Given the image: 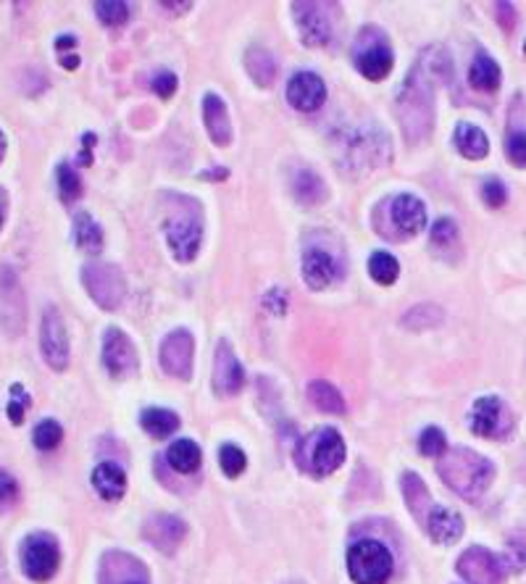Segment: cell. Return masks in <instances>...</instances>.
Returning <instances> with one entry per match:
<instances>
[{"mask_svg":"<svg viewBox=\"0 0 526 584\" xmlns=\"http://www.w3.org/2000/svg\"><path fill=\"white\" fill-rule=\"evenodd\" d=\"M435 79L419 67L405 76L397 92V119L408 143H421L435 127Z\"/></svg>","mask_w":526,"mask_h":584,"instance_id":"obj_1","label":"cell"},{"mask_svg":"<svg viewBox=\"0 0 526 584\" xmlns=\"http://www.w3.org/2000/svg\"><path fill=\"white\" fill-rule=\"evenodd\" d=\"M437 471L452 493L466 501H476L495 477V466L468 447H448L437 463Z\"/></svg>","mask_w":526,"mask_h":584,"instance_id":"obj_2","label":"cell"},{"mask_svg":"<svg viewBox=\"0 0 526 584\" xmlns=\"http://www.w3.org/2000/svg\"><path fill=\"white\" fill-rule=\"evenodd\" d=\"M298 466L302 471L313 474V477H326L332 471H337L345 461V442L340 438L337 430L332 427H321L313 435L301 439L298 445Z\"/></svg>","mask_w":526,"mask_h":584,"instance_id":"obj_3","label":"cell"},{"mask_svg":"<svg viewBox=\"0 0 526 584\" xmlns=\"http://www.w3.org/2000/svg\"><path fill=\"white\" fill-rule=\"evenodd\" d=\"M374 221L379 234L405 240V237H416L427 226V209L416 195H397L381 203Z\"/></svg>","mask_w":526,"mask_h":584,"instance_id":"obj_4","label":"cell"},{"mask_svg":"<svg viewBox=\"0 0 526 584\" xmlns=\"http://www.w3.org/2000/svg\"><path fill=\"white\" fill-rule=\"evenodd\" d=\"M348 572L356 584H384L392 577V553L376 540H361L348 550Z\"/></svg>","mask_w":526,"mask_h":584,"instance_id":"obj_5","label":"cell"},{"mask_svg":"<svg viewBox=\"0 0 526 584\" xmlns=\"http://www.w3.org/2000/svg\"><path fill=\"white\" fill-rule=\"evenodd\" d=\"M82 282L90 292V297L103 308V311H116L127 295V282L119 266L114 264H87L82 272Z\"/></svg>","mask_w":526,"mask_h":584,"instance_id":"obj_6","label":"cell"},{"mask_svg":"<svg viewBox=\"0 0 526 584\" xmlns=\"http://www.w3.org/2000/svg\"><path fill=\"white\" fill-rule=\"evenodd\" d=\"M169 248L174 253L177 261H192L200 250V240H203V224L198 217V209H182L179 214L169 217L163 224Z\"/></svg>","mask_w":526,"mask_h":584,"instance_id":"obj_7","label":"cell"},{"mask_svg":"<svg viewBox=\"0 0 526 584\" xmlns=\"http://www.w3.org/2000/svg\"><path fill=\"white\" fill-rule=\"evenodd\" d=\"M59 545L51 534H29L21 545V569L35 582H48L59 572Z\"/></svg>","mask_w":526,"mask_h":584,"instance_id":"obj_8","label":"cell"},{"mask_svg":"<svg viewBox=\"0 0 526 584\" xmlns=\"http://www.w3.org/2000/svg\"><path fill=\"white\" fill-rule=\"evenodd\" d=\"M353 59H356V67L358 72L364 74L366 79H384L387 74L392 72V51L384 40V35L376 29V27H369L361 32L356 48H353Z\"/></svg>","mask_w":526,"mask_h":584,"instance_id":"obj_9","label":"cell"},{"mask_svg":"<svg viewBox=\"0 0 526 584\" xmlns=\"http://www.w3.org/2000/svg\"><path fill=\"white\" fill-rule=\"evenodd\" d=\"M295 21L301 29V37L305 45H326L334 32V16L329 11H337L334 3H295Z\"/></svg>","mask_w":526,"mask_h":584,"instance_id":"obj_10","label":"cell"},{"mask_svg":"<svg viewBox=\"0 0 526 584\" xmlns=\"http://www.w3.org/2000/svg\"><path fill=\"white\" fill-rule=\"evenodd\" d=\"M40 348H43V359L53 371H64L72 359V348H69V332L67 324L59 313V308H48L43 316V329H40Z\"/></svg>","mask_w":526,"mask_h":584,"instance_id":"obj_11","label":"cell"},{"mask_svg":"<svg viewBox=\"0 0 526 584\" xmlns=\"http://www.w3.org/2000/svg\"><path fill=\"white\" fill-rule=\"evenodd\" d=\"M458 574L468 584H503L506 564L487 548L474 545L458 558Z\"/></svg>","mask_w":526,"mask_h":584,"instance_id":"obj_12","label":"cell"},{"mask_svg":"<svg viewBox=\"0 0 526 584\" xmlns=\"http://www.w3.org/2000/svg\"><path fill=\"white\" fill-rule=\"evenodd\" d=\"M468 424H471V432L479 438H506L514 427V419L500 398L487 395L474 403Z\"/></svg>","mask_w":526,"mask_h":584,"instance_id":"obj_13","label":"cell"},{"mask_svg":"<svg viewBox=\"0 0 526 584\" xmlns=\"http://www.w3.org/2000/svg\"><path fill=\"white\" fill-rule=\"evenodd\" d=\"M103 364L108 368V374L116 376V379H124V376L135 374L137 366H140L135 343L119 327H111L103 335Z\"/></svg>","mask_w":526,"mask_h":584,"instance_id":"obj_14","label":"cell"},{"mask_svg":"<svg viewBox=\"0 0 526 584\" xmlns=\"http://www.w3.org/2000/svg\"><path fill=\"white\" fill-rule=\"evenodd\" d=\"M98 582L100 584H151V574L143 566L140 558L122 553V550H111L103 556L100 561V572H98Z\"/></svg>","mask_w":526,"mask_h":584,"instance_id":"obj_15","label":"cell"},{"mask_svg":"<svg viewBox=\"0 0 526 584\" xmlns=\"http://www.w3.org/2000/svg\"><path fill=\"white\" fill-rule=\"evenodd\" d=\"M192 353H195L192 335L187 329H174L161 343V366H163L166 374H171L177 379H190Z\"/></svg>","mask_w":526,"mask_h":584,"instance_id":"obj_16","label":"cell"},{"mask_svg":"<svg viewBox=\"0 0 526 584\" xmlns=\"http://www.w3.org/2000/svg\"><path fill=\"white\" fill-rule=\"evenodd\" d=\"M245 384V368L237 361L232 345L222 340L216 345V359H214V390L216 395H237Z\"/></svg>","mask_w":526,"mask_h":584,"instance_id":"obj_17","label":"cell"},{"mask_svg":"<svg viewBox=\"0 0 526 584\" xmlns=\"http://www.w3.org/2000/svg\"><path fill=\"white\" fill-rule=\"evenodd\" d=\"M287 100L298 111H316L326 100V84L318 74L298 72L287 84Z\"/></svg>","mask_w":526,"mask_h":584,"instance_id":"obj_18","label":"cell"},{"mask_svg":"<svg viewBox=\"0 0 526 584\" xmlns=\"http://www.w3.org/2000/svg\"><path fill=\"white\" fill-rule=\"evenodd\" d=\"M184 532H187L184 521L177 516H166V513L151 516L143 526L145 540L163 553H174L179 548V542L184 540Z\"/></svg>","mask_w":526,"mask_h":584,"instance_id":"obj_19","label":"cell"},{"mask_svg":"<svg viewBox=\"0 0 526 584\" xmlns=\"http://www.w3.org/2000/svg\"><path fill=\"white\" fill-rule=\"evenodd\" d=\"M337 274H340V266L326 250L310 248L302 253V280L308 282V288L324 290L337 280Z\"/></svg>","mask_w":526,"mask_h":584,"instance_id":"obj_20","label":"cell"},{"mask_svg":"<svg viewBox=\"0 0 526 584\" xmlns=\"http://www.w3.org/2000/svg\"><path fill=\"white\" fill-rule=\"evenodd\" d=\"M203 119H206V130L211 135V140L219 147H226L232 143V124H229V111H226V103L208 92L203 98Z\"/></svg>","mask_w":526,"mask_h":584,"instance_id":"obj_21","label":"cell"},{"mask_svg":"<svg viewBox=\"0 0 526 584\" xmlns=\"http://www.w3.org/2000/svg\"><path fill=\"white\" fill-rule=\"evenodd\" d=\"M424 529H427V534L435 542L451 545V542H455L463 534V518H460V513L452 511V509L435 506L432 513H429V518H427V524H424Z\"/></svg>","mask_w":526,"mask_h":584,"instance_id":"obj_22","label":"cell"},{"mask_svg":"<svg viewBox=\"0 0 526 584\" xmlns=\"http://www.w3.org/2000/svg\"><path fill=\"white\" fill-rule=\"evenodd\" d=\"M403 493H405L408 511L413 513L416 521L424 526L427 518H429V513H432V509H435L437 503H432V495H429L427 485L421 482V477L413 474V471H405V474H403Z\"/></svg>","mask_w":526,"mask_h":584,"instance_id":"obj_23","label":"cell"},{"mask_svg":"<svg viewBox=\"0 0 526 584\" xmlns=\"http://www.w3.org/2000/svg\"><path fill=\"white\" fill-rule=\"evenodd\" d=\"M92 487L98 490L103 501H119L127 490V474L122 466L106 461L92 471Z\"/></svg>","mask_w":526,"mask_h":584,"instance_id":"obj_24","label":"cell"},{"mask_svg":"<svg viewBox=\"0 0 526 584\" xmlns=\"http://www.w3.org/2000/svg\"><path fill=\"white\" fill-rule=\"evenodd\" d=\"M455 147H458L466 158L479 161V158H484V155L490 153V140H487V135H484L479 127L463 122V124H458V130H455Z\"/></svg>","mask_w":526,"mask_h":584,"instance_id":"obj_25","label":"cell"},{"mask_svg":"<svg viewBox=\"0 0 526 584\" xmlns=\"http://www.w3.org/2000/svg\"><path fill=\"white\" fill-rule=\"evenodd\" d=\"M245 69L261 87H269L277 79V61L271 59L266 48H258V45L245 53Z\"/></svg>","mask_w":526,"mask_h":584,"instance_id":"obj_26","label":"cell"},{"mask_svg":"<svg viewBox=\"0 0 526 584\" xmlns=\"http://www.w3.org/2000/svg\"><path fill=\"white\" fill-rule=\"evenodd\" d=\"M166 458H169V466L177 469L179 474H192V471L200 469L203 455H200V447L192 439H177V442H171Z\"/></svg>","mask_w":526,"mask_h":584,"instance_id":"obj_27","label":"cell"},{"mask_svg":"<svg viewBox=\"0 0 526 584\" xmlns=\"http://www.w3.org/2000/svg\"><path fill=\"white\" fill-rule=\"evenodd\" d=\"M468 82L482 92H495L500 87V67L487 53H479L468 69Z\"/></svg>","mask_w":526,"mask_h":584,"instance_id":"obj_28","label":"cell"},{"mask_svg":"<svg viewBox=\"0 0 526 584\" xmlns=\"http://www.w3.org/2000/svg\"><path fill=\"white\" fill-rule=\"evenodd\" d=\"M308 398H310V403H313L318 411H324V414H345V400H342V395H340L329 382H324V379H316V382L308 384Z\"/></svg>","mask_w":526,"mask_h":584,"instance_id":"obj_29","label":"cell"},{"mask_svg":"<svg viewBox=\"0 0 526 584\" xmlns=\"http://www.w3.org/2000/svg\"><path fill=\"white\" fill-rule=\"evenodd\" d=\"M140 424L148 435L161 439L174 435L179 430V416L174 411H166V408H148V411H143Z\"/></svg>","mask_w":526,"mask_h":584,"instance_id":"obj_30","label":"cell"},{"mask_svg":"<svg viewBox=\"0 0 526 584\" xmlns=\"http://www.w3.org/2000/svg\"><path fill=\"white\" fill-rule=\"evenodd\" d=\"M75 240L82 250H87V253H100V248H103V232H100V226L92 221L90 214H76L75 217Z\"/></svg>","mask_w":526,"mask_h":584,"instance_id":"obj_31","label":"cell"},{"mask_svg":"<svg viewBox=\"0 0 526 584\" xmlns=\"http://www.w3.org/2000/svg\"><path fill=\"white\" fill-rule=\"evenodd\" d=\"M369 274L374 277V282H379V285H392L397 280V274H400V264L389 253H374L372 261H369Z\"/></svg>","mask_w":526,"mask_h":584,"instance_id":"obj_32","label":"cell"},{"mask_svg":"<svg viewBox=\"0 0 526 584\" xmlns=\"http://www.w3.org/2000/svg\"><path fill=\"white\" fill-rule=\"evenodd\" d=\"M324 182L313 174V171H301L298 177H295V195L301 198L302 203H318L321 198H324Z\"/></svg>","mask_w":526,"mask_h":584,"instance_id":"obj_33","label":"cell"},{"mask_svg":"<svg viewBox=\"0 0 526 584\" xmlns=\"http://www.w3.org/2000/svg\"><path fill=\"white\" fill-rule=\"evenodd\" d=\"M440 321H443V311L437 305H419V308H413L411 313L403 316V327H411L416 332L429 329L432 324H440Z\"/></svg>","mask_w":526,"mask_h":584,"instance_id":"obj_34","label":"cell"},{"mask_svg":"<svg viewBox=\"0 0 526 584\" xmlns=\"http://www.w3.org/2000/svg\"><path fill=\"white\" fill-rule=\"evenodd\" d=\"M95 13L103 24L122 27L130 19V5L122 0H100V3H95Z\"/></svg>","mask_w":526,"mask_h":584,"instance_id":"obj_35","label":"cell"},{"mask_svg":"<svg viewBox=\"0 0 526 584\" xmlns=\"http://www.w3.org/2000/svg\"><path fill=\"white\" fill-rule=\"evenodd\" d=\"M503 564L514 572H524L526 569V529H519L516 534L508 537V553L503 558Z\"/></svg>","mask_w":526,"mask_h":584,"instance_id":"obj_36","label":"cell"},{"mask_svg":"<svg viewBox=\"0 0 526 584\" xmlns=\"http://www.w3.org/2000/svg\"><path fill=\"white\" fill-rule=\"evenodd\" d=\"M219 463H222V469H224V474L229 479L239 477V474L245 471V466H247L245 453H242L237 445H224V447L219 450Z\"/></svg>","mask_w":526,"mask_h":584,"instance_id":"obj_37","label":"cell"},{"mask_svg":"<svg viewBox=\"0 0 526 584\" xmlns=\"http://www.w3.org/2000/svg\"><path fill=\"white\" fill-rule=\"evenodd\" d=\"M59 190H61V198L67 203H75L76 198L82 195V182L76 177V171L69 163H61L59 166Z\"/></svg>","mask_w":526,"mask_h":584,"instance_id":"obj_38","label":"cell"},{"mask_svg":"<svg viewBox=\"0 0 526 584\" xmlns=\"http://www.w3.org/2000/svg\"><path fill=\"white\" fill-rule=\"evenodd\" d=\"M419 447H421V453L429 455V458H443V455L448 453V439L443 435V430L429 427V430H424V435L419 439Z\"/></svg>","mask_w":526,"mask_h":584,"instance_id":"obj_39","label":"cell"},{"mask_svg":"<svg viewBox=\"0 0 526 584\" xmlns=\"http://www.w3.org/2000/svg\"><path fill=\"white\" fill-rule=\"evenodd\" d=\"M64 438V430L53 422V419H45L35 427V445L40 450H53Z\"/></svg>","mask_w":526,"mask_h":584,"instance_id":"obj_40","label":"cell"},{"mask_svg":"<svg viewBox=\"0 0 526 584\" xmlns=\"http://www.w3.org/2000/svg\"><path fill=\"white\" fill-rule=\"evenodd\" d=\"M432 245L437 250H448L458 245V226L452 219H440L432 226Z\"/></svg>","mask_w":526,"mask_h":584,"instance_id":"obj_41","label":"cell"},{"mask_svg":"<svg viewBox=\"0 0 526 584\" xmlns=\"http://www.w3.org/2000/svg\"><path fill=\"white\" fill-rule=\"evenodd\" d=\"M11 403H8V419L13 422V424H21L24 422V411H27V406L32 403V398L24 392V387L21 384H13L11 387Z\"/></svg>","mask_w":526,"mask_h":584,"instance_id":"obj_42","label":"cell"},{"mask_svg":"<svg viewBox=\"0 0 526 584\" xmlns=\"http://www.w3.org/2000/svg\"><path fill=\"white\" fill-rule=\"evenodd\" d=\"M506 155L516 163V166H526V132L516 130L508 135L506 140Z\"/></svg>","mask_w":526,"mask_h":584,"instance_id":"obj_43","label":"cell"},{"mask_svg":"<svg viewBox=\"0 0 526 584\" xmlns=\"http://www.w3.org/2000/svg\"><path fill=\"white\" fill-rule=\"evenodd\" d=\"M482 198H484V203H487V206L500 209V206L508 201L506 185H503L500 179H487V182H484V187H482Z\"/></svg>","mask_w":526,"mask_h":584,"instance_id":"obj_44","label":"cell"},{"mask_svg":"<svg viewBox=\"0 0 526 584\" xmlns=\"http://www.w3.org/2000/svg\"><path fill=\"white\" fill-rule=\"evenodd\" d=\"M177 84H179V79H177L171 72L155 74V79H153V90H155L161 98H171L174 90H177Z\"/></svg>","mask_w":526,"mask_h":584,"instance_id":"obj_45","label":"cell"},{"mask_svg":"<svg viewBox=\"0 0 526 584\" xmlns=\"http://www.w3.org/2000/svg\"><path fill=\"white\" fill-rule=\"evenodd\" d=\"M16 479L5 471H0V509H8L16 501Z\"/></svg>","mask_w":526,"mask_h":584,"instance_id":"obj_46","label":"cell"},{"mask_svg":"<svg viewBox=\"0 0 526 584\" xmlns=\"http://www.w3.org/2000/svg\"><path fill=\"white\" fill-rule=\"evenodd\" d=\"M495 13H498V21L503 24V29L511 32L514 24H516V8H514L511 3H498V5H495Z\"/></svg>","mask_w":526,"mask_h":584,"instance_id":"obj_47","label":"cell"},{"mask_svg":"<svg viewBox=\"0 0 526 584\" xmlns=\"http://www.w3.org/2000/svg\"><path fill=\"white\" fill-rule=\"evenodd\" d=\"M161 8H171V11H187V8H192V3H161Z\"/></svg>","mask_w":526,"mask_h":584,"instance_id":"obj_48","label":"cell"},{"mask_svg":"<svg viewBox=\"0 0 526 584\" xmlns=\"http://www.w3.org/2000/svg\"><path fill=\"white\" fill-rule=\"evenodd\" d=\"M61 67H64V69H76V67H79V59H76V56H64V59H61Z\"/></svg>","mask_w":526,"mask_h":584,"instance_id":"obj_49","label":"cell"},{"mask_svg":"<svg viewBox=\"0 0 526 584\" xmlns=\"http://www.w3.org/2000/svg\"><path fill=\"white\" fill-rule=\"evenodd\" d=\"M69 45H76V37L72 35H61V40L56 43V48H69Z\"/></svg>","mask_w":526,"mask_h":584,"instance_id":"obj_50","label":"cell"},{"mask_svg":"<svg viewBox=\"0 0 526 584\" xmlns=\"http://www.w3.org/2000/svg\"><path fill=\"white\" fill-rule=\"evenodd\" d=\"M3 221H5V193L0 190V226H3Z\"/></svg>","mask_w":526,"mask_h":584,"instance_id":"obj_51","label":"cell"},{"mask_svg":"<svg viewBox=\"0 0 526 584\" xmlns=\"http://www.w3.org/2000/svg\"><path fill=\"white\" fill-rule=\"evenodd\" d=\"M84 146H92V135H84ZM84 163H90V153H84Z\"/></svg>","mask_w":526,"mask_h":584,"instance_id":"obj_52","label":"cell"},{"mask_svg":"<svg viewBox=\"0 0 526 584\" xmlns=\"http://www.w3.org/2000/svg\"><path fill=\"white\" fill-rule=\"evenodd\" d=\"M5 135H3V132H0V161H3V155H5Z\"/></svg>","mask_w":526,"mask_h":584,"instance_id":"obj_53","label":"cell"},{"mask_svg":"<svg viewBox=\"0 0 526 584\" xmlns=\"http://www.w3.org/2000/svg\"><path fill=\"white\" fill-rule=\"evenodd\" d=\"M524 51H526V45H524Z\"/></svg>","mask_w":526,"mask_h":584,"instance_id":"obj_54","label":"cell"}]
</instances>
